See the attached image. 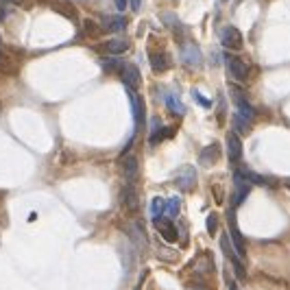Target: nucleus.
Masks as SVG:
<instances>
[{
	"mask_svg": "<svg viewBox=\"0 0 290 290\" xmlns=\"http://www.w3.org/2000/svg\"><path fill=\"white\" fill-rule=\"evenodd\" d=\"M225 63H227V72L231 75V79L235 81H244L249 77V66L244 63L240 57H235V55H227L225 57Z\"/></svg>",
	"mask_w": 290,
	"mask_h": 290,
	"instance_id": "obj_3",
	"label": "nucleus"
},
{
	"mask_svg": "<svg viewBox=\"0 0 290 290\" xmlns=\"http://www.w3.org/2000/svg\"><path fill=\"white\" fill-rule=\"evenodd\" d=\"M181 63L188 68H198L203 63L201 48L196 44H184V48H181Z\"/></svg>",
	"mask_w": 290,
	"mask_h": 290,
	"instance_id": "obj_2",
	"label": "nucleus"
},
{
	"mask_svg": "<svg viewBox=\"0 0 290 290\" xmlns=\"http://www.w3.org/2000/svg\"><path fill=\"white\" fill-rule=\"evenodd\" d=\"M161 214H166V201L161 196H155L151 201V216L153 219H161Z\"/></svg>",
	"mask_w": 290,
	"mask_h": 290,
	"instance_id": "obj_19",
	"label": "nucleus"
},
{
	"mask_svg": "<svg viewBox=\"0 0 290 290\" xmlns=\"http://www.w3.org/2000/svg\"><path fill=\"white\" fill-rule=\"evenodd\" d=\"M207 231H210V233H216V214H210V216H207Z\"/></svg>",
	"mask_w": 290,
	"mask_h": 290,
	"instance_id": "obj_27",
	"label": "nucleus"
},
{
	"mask_svg": "<svg viewBox=\"0 0 290 290\" xmlns=\"http://www.w3.org/2000/svg\"><path fill=\"white\" fill-rule=\"evenodd\" d=\"M120 77H122V83L126 85V89H138L142 83L140 70H138V66H133V63H122Z\"/></svg>",
	"mask_w": 290,
	"mask_h": 290,
	"instance_id": "obj_4",
	"label": "nucleus"
},
{
	"mask_svg": "<svg viewBox=\"0 0 290 290\" xmlns=\"http://www.w3.org/2000/svg\"><path fill=\"white\" fill-rule=\"evenodd\" d=\"M223 3H227V0H223Z\"/></svg>",
	"mask_w": 290,
	"mask_h": 290,
	"instance_id": "obj_33",
	"label": "nucleus"
},
{
	"mask_svg": "<svg viewBox=\"0 0 290 290\" xmlns=\"http://www.w3.org/2000/svg\"><path fill=\"white\" fill-rule=\"evenodd\" d=\"M124 205L129 207V210H135L138 207V196H135V188L133 184H124Z\"/></svg>",
	"mask_w": 290,
	"mask_h": 290,
	"instance_id": "obj_18",
	"label": "nucleus"
},
{
	"mask_svg": "<svg viewBox=\"0 0 290 290\" xmlns=\"http://www.w3.org/2000/svg\"><path fill=\"white\" fill-rule=\"evenodd\" d=\"M175 184L179 186V190H184V192H190L194 186H196V170L192 166H184L177 173V179Z\"/></svg>",
	"mask_w": 290,
	"mask_h": 290,
	"instance_id": "obj_6",
	"label": "nucleus"
},
{
	"mask_svg": "<svg viewBox=\"0 0 290 290\" xmlns=\"http://www.w3.org/2000/svg\"><path fill=\"white\" fill-rule=\"evenodd\" d=\"M192 96H194V101H196L198 105L205 107V110H210V107H212V101H210V98H205L201 92H198V89H192Z\"/></svg>",
	"mask_w": 290,
	"mask_h": 290,
	"instance_id": "obj_25",
	"label": "nucleus"
},
{
	"mask_svg": "<svg viewBox=\"0 0 290 290\" xmlns=\"http://www.w3.org/2000/svg\"><path fill=\"white\" fill-rule=\"evenodd\" d=\"M161 22H164L168 29H173V31H181V22H179V17L175 13H161Z\"/></svg>",
	"mask_w": 290,
	"mask_h": 290,
	"instance_id": "obj_21",
	"label": "nucleus"
},
{
	"mask_svg": "<svg viewBox=\"0 0 290 290\" xmlns=\"http://www.w3.org/2000/svg\"><path fill=\"white\" fill-rule=\"evenodd\" d=\"M166 135H170V131L161 126L159 118H153V120H151V138H149V142L153 144V147H155V144H159L161 140L166 138Z\"/></svg>",
	"mask_w": 290,
	"mask_h": 290,
	"instance_id": "obj_13",
	"label": "nucleus"
},
{
	"mask_svg": "<svg viewBox=\"0 0 290 290\" xmlns=\"http://www.w3.org/2000/svg\"><path fill=\"white\" fill-rule=\"evenodd\" d=\"M122 173H124V184H133L135 177H138V159L126 157L122 161Z\"/></svg>",
	"mask_w": 290,
	"mask_h": 290,
	"instance_id": "obj_14",
	"label": "nucleus"
},
{
	"mask_svg": "<svg viewBox=\"0 0 290 290\" xmlns=\"http://www.w3.org/2000/svg\"><path fill=\"white\" fill-rule=\"evenodd\" d=\"M116 7L120 9V11H124V9L129 7V0H116Z\"/></svg>",
	"mask_w": 290,
	"mask_h": 290,
	"instance_id": "obj_28",
	"label": "nucleus"
},
{
	"mask_svg": "<svg viewBox=\"0 0 290 290\" xmlns=\"http://www.w3.org/2000/svg\"><path fill=\"white\" fill-rule=\"evenodd\" d=\"M153 221H155V227L161 231V235H164L168 242L177 240V229L173 227V223H170V221H159V219H153Z\"/></svg>",
	"mask_w": 290,
	"mask_h": 290,
	"instance_id": "obj_15",
	"label": "nucleus"
},
{
	"mask_svg": "<svg viewBox=\"0 0 290 290\" xmlns=\"http://www.w3.org/2000/svg\"><path fill=\"white\" fill-rule=\"evenodd\" d=\"M149 61H151V68H153V72H164V70H168L170 68V57L166 55V52H151V57H149Z\"/></svg>",
	"mask_w": 290,
	"mask_h": 290,
	"instance_id": "obj_11",
	"label": "nucleus"
},
{
	"mask_svg": "<svg viewBox=\"0 0 290 290\" xmlns=\"http://www.w3.org/2000/svg\"><path fill=\"white\" fill-rule=\"evenodd\" d=\"M227 157H229V161H240V157H242V142H240V138H238V133H229L227 135Z\"/></svg>",
	"mask_w": 290,
	"mask_h": 290,
	"instance_id": "obj_9",
	"label": "nucleus"
},
{
	"mask_svg": "<svg viewBox=\"0 0 290 290\" xmlns=\"http://www.w3.org/2000/svg\"><path fill=\"white\" fill-rule=\"evenodd\" d=\"M129 7L133 9V11H138V9H140V0H131V3H129Z\"/></svg>",
	"mask_w": 290,
	"mask_h": 290,
	"instance_id": "obj_29",
	"label": "nucleus"
},
{
	"mask_svg": "<svg viewBox=\"0 0 290 290\" xmlns=\"http://www.w3.org/2000/svg\"><path fill=\"white\" fill-rule=\"evenodd\" d=\"M221 247H223V251H225V256H227V258L231 260V258H233V253H235V249L229 247V238H227V235H223V238H221Z\"/></svg>",
	"mask_w": 290,
	"mask_h": 290,
	"instance_id": "obj_26",
	"label": "nucleus"
},
{
	"mask_svg": "<svg viewBox=\"0 0 290 290\" xmlns=\"http://www.w3.org/2000/svg\"><path fill=\"white\" fill-rule=\"evenodd\" d=\"M101 24H103L105 31L118 33V31H124L126 29V17H122V15H103L101 17Z\"/></svg>",
	"mask_w": 290,
	"mask_h": 290,
	"instance_id": "obj_10",
	"label": "nucleus"
},
{
	"mask_svg": "<svg viewBox=\"0 0 290 290\" xmlns=\"http://www.w3.org/2000/svg\"><path fill=\"white\" fill-rule=\"evenodd\" d=\"M0 3H9V5H22L24 0H0Z\"/></svg>",
	"mask_w": 290,
	"mask_h": 290,
	"instance_id": "obj_31",
	"label": "nucleus"
},
{
	"mask_svg": "<svg viewBox=\"0 0 290 290\" xmlns=\"http://www.w3.org/2000/svg\"><path fill=\"white\" fill-rule=\"evenodd\" d=\"M164 103L170 112H173L175 116H186V105L181 103V98L175 94V92H166L164 94Z\"/></svg>",
	"mask_w": 290,
	"mask_h": 290,
	"instance_id": "obj_12",
	"label": "nucleus"
},
{
	"mask_svg": "<svg viewBox=\"0 0 290 290\" xmlns=\"http://www.w3.org/2000/svg\"><path fill=\"white\" fill-rule=\"evenodd\" d=\"M179 207H181V201H179V196H170L168 201H166V216H177L179 214Z\"/></svg>",
	"mask_w": 290,
	"mask_h": 290,
	"instance_id": "obj_22",
	"label": "nucleus"
},
{
	"mask_svg": "<svg viewBox=\"0 0 290 290\" xmlns=\"http://www.w3.org/2000/svg\"><path fill=\"white\" fill-rule=\"evenodd\" d=\"M240 173L247 177L251 184H256V186H266V179L264 177H260V175H256V173H251V170H240Z\"/></svg>",
	"mask_w": 290,
	"mask_h": 290,
	"instance_id": "obj_24",
	"label": "nucleus"
},
{
	"mask_svg": "<svg viewBox=\"0 0 290 290\" xmlns=\"http://www.w3.org/2000/svg\"><path fill=\"white\" fill-rule=\"evenodd\" d=\"M249 192H251V181L238 170V173L233 175V194H231V203L238 207V205L244 201V198L249 196Z\"/></svg>",
	"mask_w": 290,
	"mask_h": 290,
	"instance_id": "obj_1",
	"label": "nucleus"
},
{
	"mask_svg": "<svg viewBox=\"0 0 290 290\" xmlns=\"http://www.w3.org/2000/svg\"><path fill=\"white\" fill-rule=\"evenodd\" d=\"M101 66H103V70H107V72H114V70H120L122 63H120V59H116V57H103V59H101Z\"/></svg>",
	"mask_w": 290,
	"mask_h": 290,
	"instance_id": "obj_23",
	"label": "nucleus"
},
{
	"mask_svg": "<svg viewBox=\"0 0 290 290\" xmlns=\"http://www.w3.org/2000/svg\"><path fill=\"white\" fill-rule=\"evenodd\" d=\"M229 290H238V288H235V284H233V282H229Z\"/></svg>",
	"mask_w": 290,
	"mask_h": 290,
	"instance_id": "obj_32",
	"label": "nucleus"
},
{
	"mask_svg": "<svg viewBox=\"0 0 290 290\" xmlns=\"http://www.w3.org/2000/svg\"><path fill=\"white\" fill-rule=\"evenodd\" d=\"M216 157H219V147H216V144H210L207 149L201 151V164L203 166H212L216 161Z\"/></svg>",
	"mask_w": 290,
	"mask_h": 290,
	"instance_id": "obj_17",
	"label": "nucleus"
},
{
	"mask_svg": "<svg viewBox=\"0 0 290 290\" xmlns=\"http://www.w3.org/2000/svg\"><path fill=\"white\" fill-rule=\"evenodd\" d=\"M129 92V101H131V112H133V120H135V129H140L144 122V103L142 98L135 94V89H126Z\"/></svg>",
	"mask_w": 290,
	"mask_h": 290,
	"instance_id": "obj_8",
	"label": "nucleus"
},
{
	"mask_svg": "<svg viewBox=\"0 0 290 290\" xmlns=\"http://www.w3.org/2000/svg\"><path fill=\"white\" fill-rule=\"evenodd\" d=\"M219 61H221V57H219V52L214 50V52H212V63H214V66H216V63H219Z\"/></svg>",
	"mask_w": 290,
	"mask_h": 290,
	"instance_id": "obj_30",
	"label": "nucleus"
},
{
	"mask_svg": "<svg viewBox=\"0 0 290 290\" xmlns=\"http://www.w3.org/2000/svg\"><path fill=\"white\" fill-rule=\"evenodd\" d=\"M221 44L225 48L238 50V48H242V33L235 29V26H225L221 31Z\"/></svg>",
	"mask_w": 290,
	"mask_h": 290,
	"instance_id": "obj_5",
	"label": "nucleus"
},
{
	"mask_svg": "<svg viewBox=\"0 0 290 290\" xmlns=\"http://www.w3.org/2000/svg\"><path fill=\"white\" fill-rule=\"evenodd\" d=\"M126 48H129V40L126 38H114L107 42V50L112 55H122V52H126Z\"/></svg>",
	"mask_w": 290,
	"mask_h": 290,
	"instance_id": "obj_16",
	"label": "nucleus"
},
{
	"mask_svg": "<svg viewBox=\"0 0 290 290\" xmlns=\"http://www.w3.org/2000/svg\"><path fill=\"white\" fill-rule=\"evenodd\" d=\"M227 223H229V235H231L233 249H235V253H238V258H244V242H242V235H240L238 225H235V221H233V212L231 210L227 214Z\"/></svg>",
	"mask_w": 290,
	"mask_h": 290,
	"instance_id": "obj_7",
	"label": "nucleus"
},
{
	"mask_svg": "<svg viewBox=\"0 0 290 290\" xmlns=\"http://www.w3.org/2000/svg\"><path fill=\"white\" fill-rule=\"evenodd\" d=\"M249 118H244V116H240L238 112L233 114V129L238 131V133H247L249 131Z\"/></svg>",
	"mask_w": 290,
	"mask_h": 290,
	"instance_id": "obj_20",
	"label": "nucleus"
}]
</instances>
